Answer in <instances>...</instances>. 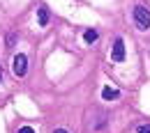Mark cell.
Segmentation results:
<instances>
[{"label": "cell", "mask_w": 150, "mask_h": 133, "mask_svg": "<svg viewBox=\"0 0 150 133\" xmlns=\"http://www.w3.org/2000/svg\"><path fill=\"white\" fill-rule=\"evenodd\" d=\"M134 23L139 30H150V9H146L143 5L134 7Z\"/></svg>", "instance_id": "1"}, {"label": "cell", "mask_w": 150, "mask_h": 133, "mask_svg": "<svg viewBox=\"0 0 150 133\" xmlns=\"http://www.w3.org/2000/svg\"><path fill=\"white\" fill-rule=\"evenodd\" d=\"M12 69H14V74L16 76H25V71H28V57L23 55V53H19V55L14 57V62H12Z\"/></svg>", "instance_id": "2"}, {"label": "cell", "mask_w": 150, "mask_h": 133, "mask_svg": "<svg viewBox=\"0 0 150 133\" xmlns=\"http://www.w3.org/2000/svg\"><path fill=\"white\" fill-rule=\"evenodd\" d=\"M111 60L113 62H122V60H125V41H122V39H115V41H113Z\"/></svg>", "instance_id": "3"}, {"label": "cell", "mask_w": 150, "mask_h": 133, "mask_svg": "<svg viewBox=\"0 0 150 133\" xmlns=\"http://www.w3.org/2000/svg\"><path fill=\"white\" fill-rule=\"evenodd\" d=\"M49 21H51V16H49V9L42 5V7L37 9V23L42 25V28H46V25H49Z\"/></svg>", "instance_id": "4"}, {"label": "cell", "mask_w": 150, "mask_h": 133, "mask_svg": "<svg viewBox=\"0 0 150 133\" xmlns=\"http://www.w3.org/2000/svg\"><path fill=\"white\" fill-rule=\"evenodd\" d=\"M102 99L104 101H115V99H120V92L115 87H104L102 90Z\"/></svg>", "instance_id": "5"}, {"label": "cell", "mask_w": 150, "mask_h": 133, "mask_svg": "<svg viewBox=\"0 0 150 133\" xmlns=\"http://www.w3.org/2000/svg\"><path fill=\"white\" fill-rule=\"evenodd\" d=\"M97 37H99V35H97V30H86V32H83V41H88V44H95Z\"/></svg>", "instance_id": "6"}, {"label": "cell", "mask_w": 150, "mask_h": 133, "mask_svg": "<svg viewBox=\"0 0 150 133\" xmlns=\"http://www.w3.org/2000/svg\"><path fill=\"white\" fill-rule=\"evenodd\" d=\"M136 133H150V124H141V126H136Z\"/></svg>", "instance_id": "7"}, {"label": "cell", "mask_w": 150, "mask_h": 133, "mask_svg": "<svg viewBox=\"0 0 150 133\" xmlns=\"http://www.w3.org/2000/svg\"><path fill=\"white\" fill-rule=\"evenodd\" d=\"M19 133H35V129H30V126H21Z\"/></svg>", "instance_id": "8"}, {"label": "cell", "mask_w": 150, "mask_h": 133, "mask_svg": "<svg viewBox=\"0 0 150 133\" xmlns=\"http://www.w3.org/2000/svg\"><path fill=\"white\" fill-rule=\"evenodd\" d=\"M56 133H69V131H67V129H58Z\"/></svg>", "instance_id": "9"}, {"label": "cell", "mask_w": 150, "mask_h": 133, "mask_svg": "<svg viewBox=\"0 0 150 133\" xmlns=\"http://www.w3.org/2000/svg\"><path fill=\"white\" fill-rule=\"evenodd\" d=\"M0 80H2V71H0Z\"/></svg>", "instance_id": "10"}]
</instances>
